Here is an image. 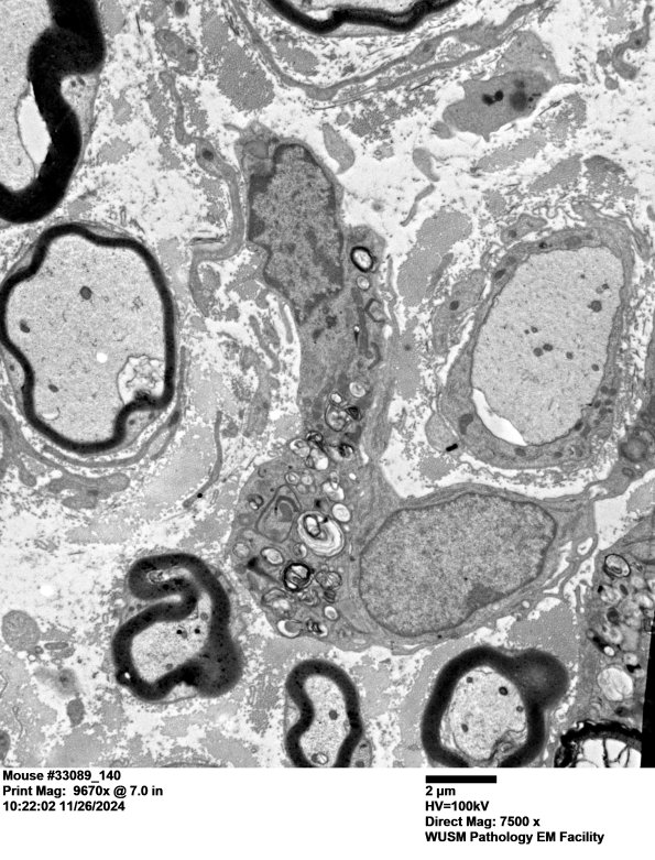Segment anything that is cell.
Masks as SVG:
<instances>
[{
  "label": "cell",
  "mask_w": 655,
  "mask_h": 860,
  "mask_svg": "<svg viewBox=\"0 0 655 860\" xmlns=\"http://www.w3.org/2000/svg\"><path fill=\"white\" fill-rule=\"evenodd\" d=\"M0 316L23 417L61 451L112 454L175 398L173 296L132 240L77 226L46 232L3 281Z\"/></svg>",
  "instance_id": "1"
},
{
  "label": "cell",
  "mask_w": 655,
  "mask_h": 860,
  "mask_svg": "<svg viewBox=\"0 0 655 860\" xmlns=\"http://www.w3.org/2000/svg\"><path fill=\"white\" fill-rule=\"evenodd\" d=\"M125 616L111 641L117 682L146 704L229 693L242 676L222 584L199 557L166 551L125 574Z\"/></svg>",
  "instance_id": "2"
},
{
  "label": "cell",
  "mask_w": 655,
  "mask_h": 860,
  "mask_svg": "<svg viewBox=\"0 0 655 860\" xmlns=\"http://www.w3.org/2000/svg\"><path fill=\"white\" fill-rule=\"evenodd\" d=\"M417 512L425 577L400 636L454 629L524 590L543 573L557 536L546 509L499 494L465 493Z\"/></svg>",
  "instance_id": "3"
},
{
  "label": "cell",
  "mask_w": 655,
  "mask_h": 860,
  "mask_svg": "<svg viewBox=\"0 0 655 860\" xmlns=\"http://www.w3.org/2000/svg\"><path fill=\"white\" fill-rule=\"evenodd\" d=\"M283 748L303 769L349 768L364 738L362 706L350 675L323 658L294 664L284 682Z\"/></svg>",
  "instance_id": "4"
},
{
  "label": "cell",
  "mask_w": 655,
  "mask_h": 860,
  "mask_svg": "<svg viewBox=\"0 0 655 860\" xmlns=\"http://www.w3.org/2000/svg\"><path fill=\"white\" fill-rule=\"evenodd\" d=\"M512 106L516 110H523L524 107L527 105V98L524 94L517 92L511 98Z\"/></svg>",
  "instance_id": "5"
},
{
  "label": "cell",
  "mask_w": 655,
  "mask_h": 860,
  "mask_svg": "<svg viewBox=\"0 0 655 860\" xmlns=\"http://www.w3.org/2000/svg\"><path fill=\"white\" fill-rule=\"evenodd\" d=\"M483 101L487 102L488 105H491V104L494 102L493 97L489 96V95H484L483 96Z\"/></svg>",
  "instance_id": "6"
},
{
  "label": "cell",
  "mask_w": 655,
  "mask_h": 860,
  "mask_svg": "<svg viewBox=\"0 0 655 860\" xmlns=\"http://www.w3.org/2000/svg\"><path fill=\"white\" fill-rule=\"evenodd\" d=\"M502 98H503V92H502V91H498V92H495V95L493 96V100H494V101H499V100H501Z\"/></svg>",
  "instance_id": "7"
}]
</instances>
